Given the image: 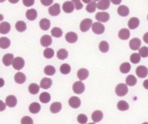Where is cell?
Wrapping results in <instances>:
<instances>
[{"mask_svg": "<svg viewBox=\"0 0 148 124\" xmlns=\"http://www.w3.org/2000/svg\"><path fill=\"white\" fill-rule=\"evenodd\" d=\"M14 55L12 53H6L2 58V62L5 66L10 65L13 61Z\"/></svg>", "mask_w": 148, "mask_h": 124, "instance_id": "5bb4252c", "label": "cell"}, {"mask_svg": "<svg viewBox=\"0 0 148 124\" xmlns=\"http://www.w3.org/2000/svg\"><path fill=\"white\" fill-rule=\"evenodd\" d=\"M5 104L9 107H14L17 104V98L13 95H9L5 100Z\"/></svg>", "mask_w": 148, "mask_h": 124, "instance_id": "8fae6325", "label": "cell"}, {"mask_svg": "<svg viewBox=\"0 0 148 124\" xmlns=\"http://www.w3.org/2000/svg\"><path fill=\"white\" fill-rule=\"evenodd\" d=\"M49 13L52 16H57L60 13V5L59 3H54L49 8Z\"/></svg>", "mask_w": 148, "mask_h": 124, "instance_id": "30bf717a", "label": "cell"}, {"mask_svg": "<svg viewBox=\"0 0 148 124\" xmlns=\"http://www.w3.org/2000/svg\"><path fill=\"white\" fill-rule=\"evenodd\" d=\"M139 54L142 57H148V47L142 46L139 49Z\"/></svg>", "mask_w": 148, "mask_h": 124, "instance_id": "f6af8a7d", "label": "cell"}, {"mask_svg": "<svg viewBox=\"0 0 148 124\" xmlns=\"http://www.w3.org/2000/svg\"><path fill=\"white\" fill-rule=\"evenodd\" d=\"M3 20V16L0 14V21H2Z\"/></svg>", "mask_w": 148, "mask_h": 124, "instance_id": "9f6ffc18", "label": "cell"}, {"mask_svg": "<svg viewBox=\"0 0 148 124\" xmlns=\"http://www.w3.org/2000/svg\"><path fill=\"white\" fill-rule=\"evenodd\" d=\"M26 17L29 21H34L37 17V11L34 9H31L27 10L26 13Z\"/></svg>", "mask_w": 148, "mask_h": 124, "instance_id": "7402d4cb", "label": "cell"}, {"mask_svg": "<svg viewBox=\"0 0 148 124\" xmlns=\"http://www.w3.org/2000/svg\"><path fill=\"white\" fill-rule=\"evenodd\" d=\"M62 108V104L60 102H56L53 103L50 107V110L52 113L56 114L60 112Z\"/></svg>", "mask_w": 148, "mask_h": 124, "instance_id": "cb8c5ba5", "label": "cell"}, {"mask_svg": "<svg viewBox=\"0 0 148 124\" xmlns=\"http://www.w3.org/2000/svg\"><path fill=\"white\" fill-rule=\"evenodd\" d=\"M51 99L50 95L47 92H43L39 95V100L43 103H47L50 102Z\"/></svg>", "mask_w": 148, "mask_h": 124, "instance_id": "f546056e", "label": "cell"}, {"mask_svg": "<svg viewBox=\"0 0 148 124\" xmlns=\"http://www.w3.org/2000/svg\"><path fill=\"white\" fill-rule=\"evenodd\" d=\"M130 61L134 64H137L140 61V56L139 53H132L130 56Z\"/></svg>", "mask_w": 148, "mask_h": 124, "instance_id": "7bdbcfd3", "label": "cell"}, {"mask_svg": "<svg viewBox=\"0 0 148 124\" xmlns=\"http://www.w3.org/2000/svg\"><path fill=\"white\" fill-rule=\"evenodd\" d=\"M110 18V16L107 12H98L95 15V19L99 22H106Z\"/></svg>", "mask_w": 148, "mask_h": 124, "instance_id": "52a82bcc", "label": "cell"}, {"mask_svg": "<svg viewBox=\"0 0 148 124\" xmlns=\"http://www.w3.org/2000/svg\"><path fill=\"white\" fill-rule=\"evenodd\" d=\"M143 40L144 42L146 44H148V32H146L143 37Z\"/></svg>", "mask_w": 148, "mask_h": 124, "instance_id": "816d5d0a", "label": "cell"}, {"mask_svg": "<svg viewBox=\"0 0 148 124\" xmlns=\"http://www.w3.org/2000/svg\"><path fill=\"white\" fill-rule=\"evenodd\" d=\"M75 9V5L72 1H66L62 5V10L66 13H72Z\"/></svg>", "mask_w": 148, "mask_h": 124, "instance_id": "7c38bea8", "label": "cell"}, {"mask_svg": "<svg viewBox=\"0 0 148 124\" xmlns=\"http://www.w3.org/2000/svg\"><path fill=\"white\" fill-rule=\"evenodd\" d=\"M51 34L52 36L56 38H59L62 35V30L60 28L54 27L51 29Z\"/></svg>", "mask_w": 148, "mask_h": 124, "instance_id": "8d00e7d4", "label": "cell"}, {"mask_svg": "<svg viewBox=\"0 0 148 124\" xmlns=\"http://www.w3.org/2000/svg\"><path fill=\"white\" fill-rule=\"evenodd\" d=\"M39 26L43 30H47L50 26V21L47 18H42L39 21Z\"/></svg>", "mask_w": 148, "mask_h": 124, "instance_id": "d4e9b609", "label": "cell"}, {"mask_svg": "<svg viewBox=\"0 0 148 124\" xmlns=\"http://www.w3.org/2000/svg\"><path fill=\"white\" fill-rule=\"evenodd\" d=\"M147 20H148V15H147Z\"/></svg>", "mask_w": 148, "mask_h": 124, "instance_id": "94428289", "label": "cell"}, {"mask_svg": "<svg viewBox=\"0 0 148 124\" xmlns=\"http://www.w3.org/2000/svg\"><path fill=\"white\" fill-rule=\"evenodd\" d=\"M14 80L18 84H23L26 80V76L23 73L18 72L14 75Z\"/></svg>", "mask_w": 148, "mask_h": 124, "instance_id": "484cf974", "label": "cell"}, {"mask_svg": "<svg viewBox=\"0 0 148 124\" xmlns=\"http://www.w3.org/2000/svg\"><path fill=\"white\" fill-rule=\"evenodd\" d=\"M126 84L130 86H134L137 82L136 78L133 75H128L125 79Z\"/></svg>", "mask_w": 148, "mask_h": 124, "instance_id": "836d02e7", "label": "cell"}, {"mask_svg": "<svg viewBox=\"0 0 148 124\" xmlns=\"http://www.w3.org/2000/svg\"><path fill=\"white\" fill-rule=\"evenodd\" d=\"M68 52L65 49H60L57 52V57L60 60H65L68 57Z\"/></svg>", "mask_w": 148, "mask_h": 124, "instance_id": "d6a6232c", "label": "cell"}, {"mask_svg": "<svg viewBox=\"0 0 148 124\" xmlns=\"http://www.w3.org/2000/svg\"><path fill=\"white\" fill-rule=\"evenodd\" d=\"M89 75L88 71L86 68H81L79 69L77 72V78L80 80H84L86 79Z\"/></svg>", "mask_w": 148, "mask_h": 124, "instance_id": "e0dca14e", "label": "cell"}, {"mask_svg": "<svg viewBox=\"0 0 148 124\" xmlns=\"http://www.w3.org/2000/svg\"><path fill=\"white\" fill-rule=\"evenodd\" d=\"M139 20L136 17H132L128 22V26L130 29L137 28L139 25Z\"/></svg>", "mask_w": 148, "mask_h": 124, "instance_id": "ac0fdd59", "label": "cell"}, {"mask_svg": "<svg viewBox=\"0 0 148 124\" xmlns=\"http://www.w3.org/2000/svg\"><path fill=\"white\" fill-rule=\"evenodd\" d=\"M131 69V65L129 63L125 62L122 63L120 66V71L123 73H127Z\"/></svg>", "mask_w": 148, "mask_h": 124, "instance_id": "d590c367", "label": "cell"}, {"mask_svg": "<svg viewBox=\"0 0 148 124\" xmlns=\"http://www.w3.org/2000/svg\"><path fill=\"white\" fill-rule=\"evenodd\" d=\"M99 49L102 53H106L109 49V45L106 41H102L99 44Z\"/></svg>", "mask_w": 148, "mask_h": 124, "instance_id": "74e56055", "label": "cell"}, {"mask_svg": "<svg viewBox=\"0 0 148 124\" xmlns=\"http://www.w3.org/2000/svg\"><path fill=\"white\" fill-rule=\"evenodd\" d=\"M52 84V80L50 78H43L40 83V87L43 89L49 88Z\"/></svg>", "mask_w": 148, "mask_h": 124, "instance_id": "ffe728a7", "label": "cell"}, {"mask_svg": "<svg viewBox=\"0 0 148 124\" xmlns=\"http://www.w3.org/2000/svg\"><path fill=\"white\" fill-rule=\"evenodd\" d=\"M10 30V25L8 22H2L0 24V33L5 34Z\"/></svg>", "mask_w": 148, "mask_h": 124, "instance_id": "44dd1931", "label": "cell"}, {"mask_svg": "<svg viewBox=\"0 0 148 124\" xmlns=\"http://www.w3.org/2000/svg\"><path fill=\"white\" fill-rule=\"evenodd\" d=\"M25 64L24 60L21 57H16L14 58L12 65L13 67L16 70H20L22 69Z\"/></svg>", "mask_w": 148, "mask_h": 124, "instance_id": "3957f363", "label": "cell"}, {"mask_svg": "<svg viewBox=\"0 0 148 124\" xmlns=\"http://www.w3.org/2000/svg\"><path fill=\"white\" fill-rule=\"evenodd\" d=\"M69 105L73 108H77L80 107L81 104V101L79 98L77 96H72L68 100Z\"/></svg>", "mask_w": 148, "mask_h": 124, "instance_id": "ba28073f", "label": "cell"}, {"mask_svg": "<svg viewBox=\"0 0 148 124\" xmlns=\"http://www.w3.org/2000/svg\"><path fill=\"white\" fill-rule=\"evenodd\" d=\"M40 110V105L38 102H33L29 106V111L32 114H36Z\"/></svg>", "mask_w": 148, "mask_h": 124, "instance_id": "f1b7e54d", "label": "cell"}, {"mask_svg": "<svg viewBox=\"0 0 148 124\" xmlns=\"http://www.w3.org/2000/svg\"><path fill=\"white\" fill-rule=\"evenodd\" d=\"M5 84V81L2 78H0V87H2Z\"/></svg>", "mask_w": 148, "mask_h": 124, "instance_id": "db71d44e", "label": "cell"}, {"mask_svg": "<svg viewBox=\"0 0 148 124\" xmlns=\"http://www.w3.org/2000/svg\"><path fill=\"white\" fill-rule=\"evenodd\" d=\"M136 74L140 78H145L148 74V69L144 65H139L136 69Z\"/></svg>", "mask_w": 148, "mask_h": 124, "instance_id": "8992f818", "label": "cell"}, {"mask_svg": "<svg viewBox=\"0 0 148 124\" xmlns=\"http://www.w3.org/2000/svg\"><path fill=\"white\" fill-rule=\"evenodd\" d=\"M54 51L52 48H47L45 49L43 52L44 56L47 59H50L54 56Z\"/></svg>", "mask_w": 148, "mask_h": 124, "instance_id": "60d3db41", "label": "cell"}, {"mask_svg": "<svg viewBox=\"0 0 148 124\" xmlns=\"http://www.w3.org/2000/svg\"><path fill=\"white\" fill-rule=\"evenodd\" d=\"M72 2L75 5V7L76 10H80V9H82L83 5L80 1H79V0H72Z\"/></svg>", "mask_w": 148, "mask_h": 124, "instance_id": "7dc6e473", "label": "cell"}, {"mask_svg": "<svg viewBox=\"0 0 148 124\" xmlns=\"http://www.w3.org/2000/svg\"><path fill=\"white\" fill-rule=\"evenodd\" d=\"M117 13L121 17H126L129 14L130 10L127 6L120 5L117 9Z\"/></svg>", "mask_w": 148, "mask_h": 124, "instance_id": "603a6c76", "label": "cell"}, {"mask_svg": "<svg viewBox=\"0 0 148 124\" xmlns=\"http://www.w3.org/2000/svg\"><path fill=\"white\" fill-rule=\"evenodd\" d=\"M52 43L51 37L49 35H43L40 38V44L44 47H47Z\"/></svg>", "mask_w": 148, "mask_h": 124, "instance_id": "4fadbf2b", "label": "cell"}, {"mask_svg": "<svg viewBox=\"0 0 148 124\" xmlns=\"http://www.w3.org/2000/svg\"><path fill=\"white\" fill-rule=\"evenodd\" d=\"M118 36L121 40H128L130 36V30L127 28H123L120 29V30H119Z\"/></svg>", "mask_w": 148, "mask_h": 124, "instance_id": "2e32d148", "label": "cell"}, {"mask_svg": "<svg viewBox=\"0 0 148 124\" xmlns=\"http://www.w3.org/2000/svg\"><path fill=\"white\" fill-rule=\"evenodd\" d=\"M142 124H148V122H143Z\"/></svg>", "mask_w": 148, "mask_h": 124, "instance_id": "680465c9", "label": "cell"}, {"mask_svg": "<svg viewBox=\"0 0 148 124\" xmlns=\"http://www.w3.org/2000/svg\"><path fill=\"white\" fill-rule=\"evenodd\" d=\"M128 91L127 86L124 83L119 84L115 88V92L117 95L119 96H123L125 95Z\"/></svg>", "mask_w": 148, "mask_h": 124, "instance_id": "6da1fadb", "label": "cell"}, {"mask_svg": "<svg viewBox=\"0 0 148 124\" xmlns=\"http://www.w3.org/2000/svg\"><path fill=\"white\" fill-rule=\"evenodd\" d=\"M112 2L114 3V4H116V5H119L120 4V3L121 2V1H112Z\"/></svg>", "mask_w": 148, "mask_h": 124, "instance_id": "11a10c76", "label": "cell"}, {"mask_svg": "<svg viewBox=\"0 0 148 124\" xmlns=\"http://www.w3.org/2000/svg\"><path fill=\"white\" fill-rule=\"evenodd\" d=\"M88 124H95L94 123H88Z\"/></svg>", "mask_w": 148, "mask_h": 124, "instance_id": "91938a15", "label": "cell"}, {"mask_svg": "<svg viewBox=\"0 0 148 124\" xmlns=\"http://www.w3.org/2000/svg\"><path fill=\"white\" fill-rule=\"evenodd\" d=\"M40 87L36 83H31L28 87V91L32 95L37 94L39 91Z\"/></svg>", "mask_w": 148, "mask_h": 124, "instance_id": "1f68e13d", "label": "cell"}, {"mask_svg": "<svg viewBox=\"0 0 148 124\" xmlns=\"http://www.w3.org/2000/svg\"><path fill=\"white\" fill-rule=\"evenodd\" d=\"M32 119L29 116H24L21 119V124H33Z\"/></svg>", "mask_w": 148, "mask_h": 124, "instance_id": "bcb514c9", "label": "cell"}, {"mask_svg": "<svg viewBox=\"0 0 148 124\" xmlns=\"http://www.w3.org/2000/svg\"><path fill=\"white\" fill-rule=\"evenodd\" d=\"M141 45V41L138 38H133L130 41L129 45L132 50H138Z\"/></svg>", "mask_w": 148, "mask_h": 124, "instance_id": "9c48e42d", "label": "cell"}, {"mask_svg": "<svg viewBox=\"0 0 148 124\" xmlns=\"http://www.w3.org/2000/svg\"><path fill=\"white\" fill-rule=\"evenodd\" d=\"M10 2H14V3H16V2H18V1H9Z\"/></svg>", "mask_w": 148, "mask_h": 124, "instance_id": "6f0895ef", "label": "cell"}, {"mask_svg": "<svg viewBox=\"0 0 148 124\" xmlns=\"http://www.w3.org/2000/svg\"><path fill=\"white\" fill-rule=\"evenodd\" d=\"M103 113L100 110L94 111L91 115V118L94 122H98L102 120L103 118Z\"/></svg>", "mask_w": 148, "mask_h": 124, "instance_id": "d6986e66", "label": "cell"}, {"mask_svg": "<svg viewBox=\"0 0 148 124\" xmlns=\"http://www.w3.org/2000/svg\"><path fill=\"white\" fill-rule=\"evenodd\" d=\"M143 86L145 88L148 90V79L145 80L143 83Z\"/></svg>", "mask_w": 148, "mask_h": 124, "instance_id": "f5cc1de1", "label": "cell"}, {"mask_svg": "<svg viewBox=\"0 0 148 124\" xmlns=\"http://www.w3.org/2000/svg\"><path fill=\"white\" fill-rule=\"evenodd\" d=\"M6 108V104L3 103V102L0 100V111H2L5 110Z\"/></svg>", "mask_w": 148, "mask_h": 124, "instance_id": "f907efd6", "label": "cell"}, {"mask_svg": "<svg viewBox=\"0 0 148 124\" xmlns=\"http://www.w3.org/2000/svg\"><path fill=\"white\" fill-rule=\"evenodd\" d=\"M78 38L77 35L76 33L73 32H69L65 35V40L69 43H75L77 41Z\"/></svg>", "mask_w": 148, "mask_h": 124, "instance_id": "9a60e30c", "label": "cell"}, {"mask_svg": "<svg viewBox=\"0 0 148 124\" xmlns=\"http://www.w3.org/2000/svg\"><path fill=\"white\" fill-rule=\"evenodd\" d=\"M44 72L47 75L52 76L56 73V69L53 65H47L44 68Z\"/></svg>", "mask_w": 148, "mask_h": 124, "instance_id": "ab89813d", "label": "cell"}, {"mask_svg": "<svg viewBox=\"0 0 148 124\" xmlns=\"http://www.w3.org/2000/svg\"><path fill=\"white\" fill-rule=\"evenodd\" d=\"M41 3L45 5V6H49V5H50L53 2V1L51 0V1H48V0H42L41 1Z\"/></svg>", "mask_w": 148, "mask_h": 124, "instance_id": "681fc988", "label": "cell"}, {"mask_svg": "<svg viewBox=\"0 0 148 124\" xmlns=\"http://www.w3.org/2000/svg\"><path fill=\"white\" fill-rule=\"evenodd\" d=\"M15 28L16 30L19 32H23L25 31L27 29V25L25 22L23 21H18L15 25Z\"/></svg>", "mask_w": 148, "mask_h": 124, "instance_id": "4dcf8cb0", "label": "cell"}, {"mask_svg": "<svg viewBox=\"0 0 148 124\" xmlns=\"http://www.w3.org/2000/svg\"><path fill=\"white\" fill-rule=\"evenodd\" d=\"M117 108L120 111H126L129 108L128 103L125 100H120L117 104Z\"/></svg>", "mask_w": 148, "mask_h": 124, "instance_id": "e575fe53", "label": "cell"}, {"mask_svg": "<svg viewBox=\"0 0 148 124\" xmlns=\"http://www.w3.org/2000/svg\"><path fill=\"white\" fill-rule=\"evenodd\" d=\"M10 45V40L6 37L0 38V48L2 49H7Z\"/></svg>", "mask_w": 148, "mask_h": 124, "instance_id": "83f0119b", "label": "cell"}, {"mask_svg": "<svg viewBox=\"0 0 148 124\" xmlns=\"http://www.w3.org/2000/svg\"><path fill=\"white\" fill-rule=\"evenodd\" d=\"M60 72L64 74H68L71 71V66L68 64H63L60 67Z\"/></svg>", "mask_w": 148, "mask_h": 124, "instance_id": "b9f144b4", "label": "cell"}, {"mask_svg": "<svg viewBox=\"0 0 148 124\" xmlns=\"http://www.w3.org/2000/svg\"><path fill=\"white\" fill-rule=\"evenodd\" d=\"M92 21L90 18H86L82 20L80 24V29L83 32H86L92 26Z\"/></svg>", "mask_w": 148, "mask_h": 124, "instance_id": "5b68a950", "label": "cell"}, {"mask_svg": "<svg viewBox=\"0 0 148 124\" xmlns=\"http://www.w3.org/2000/svg\"><path fill=\"white\" fill-rule=\"evenodd\" d=\"M97 7V4L96 2L94 1H91L86 6V9L88 13H94Z\"/></svg>", "mask_w": 148, "mask_h": 124, "instance_id": "f35d334b", "label": "cell"}, {"mask_svg": "<svg viewBox=\"0 0 148 124\" xmlns=\"http://www.w3.org/2000/svg\"><path fill=\"white\" fill-rule=\"evenodd\" d=\"M72 89L75 94H80L84 91L85 86L84 83L81 81H77L73 83Z\"/></svg>", "mask_w": 148, "mask_h": 124, "instance_id": "7a4b0ae2", "label": "cell"}, {"mask_svg": "<svg viewBox=\"0 0 148 124\" xmlns=\"http://www.w3.org/2000/svg\"><path fill=\"white\" fill-rule=\"evenodd\" d=\"M92 32L97 34H101L105 31V26L99 22H96L92 24Z\"/></svg>", "mask_w": 148, "mask_h": 124, "instance_id": "277c9868", "label": "cell"}, {"mask_svg": "<svg viewBox=\"0 0 148 124\" xmlns=\"http://www.w3.org/2000/svg\"><path fill=\"white\" fill-rule=\"evenodd\" d=\"M23 4L27 7H29L34 5L35 1L34 0H23Z\"/></svg>", "mask_w": 148, "mask_h": 124, "instance_id": "c3c4849f", "label": "cell"}, {"mask_svg": "<svg viewBox=\"0 0 148 124\" xmlns=\"http://www.w3.org/2000/svg\"><path fill=\"white\" fill-rule=\"evenodd\" d=\"M88 120L87 117L83 114H79L77 117V121L79 123L81 124H85L87 123Z\"/></svg>", "mask_w": 148, "mask_h": 124, "instance_id": "ee69618b", "label": "cell"}, {"mask_svg": "<svg viewBox=\"0 0 148 124\" xmlns=\"http://www.w3.org/2000/svg\"><path fill=\"white\" fill-rule=\"evenodd\" d=\"M110 1L108 0H102L99 1L97 3V8L99 10H105L108 9L110 6Z\"/></svg>", "mask_w": 148, "mask_h": 124, "instance_id": "4316f807", "label": "cell"}]
</instances>
